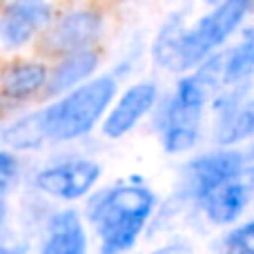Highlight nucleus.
Listing matches in <instances>:
<instances>
[{
  "mask_svg": "<svg viewBox=\"0 0 254 254\" xmlns=\"http://www.w3.org/2000/svg\"><path fill=\"white\" fill-rule=\"evenodd\" d=\"M52 22V7L47 2H11L0 13V43L4 47H22Z\"/></svg>",
  "mask_w": 254,
  "mask_h": 254,
  "instance_id": "8",
  "label": "nucleus"
},
{
  "mask_svg": "<svg viewBox=\"0 0 254 254\" xmlns=\"http://www.w3.org/2000/svg\"><path fill=\"white\" fill-rule=\"evenodd\" d=\"M98 65V54L92 49H85V52L71 54L65 56L54 71H49V80H47V94L49 96H56V94H69L71 87H80L87 76H92V71Z\"/></svg>",
  "mask_w": 254,
  "mask_h": 254,
  "instance_id": "11",
  "label": "nucleus"
},
{
  "mask_svg": "<svg viewBox=\"0 0 254 254\" xmlns=\"http://www.w3.org/2000/svg\"><path fill=\"white\" fill-rule=\"evenodd\" d=\"M223 254H254V221L241 225L225 237Z\"/></svg>",
  "mask_w": 254,
  "mask_h": 254,
  "instance_id": "17",
  "label": "nucleus"
},
{
  "mask_svg": "<svg viewBox=\"0 0 254 254\" xmlns=\"http://www.w3.org/2000/svg\"><path fill=\"white\" fill-rule=\"evenodd\" d=\"M252 198V188L246 181H234V183L221 188L219 192H214L205 203V214L212 223L216 225H228L232 221H237L241 216V212L248 207Z\"/></svg>",
  "mask_w": 254,
  "mask_h": 254,
  "instance_id": "12",
  "label": "nucleus"
},
{
  "mask_svg": "<svg viewBox=\"0 0 254 254\" xmlns=\"http://www.w3.org/2000/svg\"><path fill=\"white\" fill-rule=\"evenodd\" d=\"M47 80L49 71L43 63H16V65L7 67L2 74V94L9 98H16V101H22V98L34 96L38 89L47 87Z\"/></svg>",
  "mask_w": 254,
  "mask_h": 254,
  "instance_id": "13",
  "label": "nucleus"
},
{
  "mask_svg": "<svg viewBox=\"0 0 254 254\" xmlns=\"http://www.w3.org/2000/svg\"><path fill=\"white\" fill-rule=\"evenodd\" d=\"M254 74V27L246 31L241 43L225 56L223 80L225 83H243Z\"/></svg>",
  "mask_w": 254,
  "mask_h": 254,
  "instance_id": "16",
  "label": "nucleus"
},
{
  "mask_svg": "<svg viewBox=\"0 0 254 254\" xmlns=\"http://www.w3.org/2000/svg\"><path fill=\"white\" fill-rule=\"evenodd\" d=\"M101 179V165L87 158L67 161L61 165L45 167L36 174L34 183L40 192L63 201H76L85 196Z\"/></svg>",
  "mask_w": 254,
  "mask_h": 254,
  "instance_id": "6",
  "label": "nucleus"
},
{
  "mask_svg": "<svg viewBox=\"0 0 254 254\" xmlns=\"http://www.w3.org/2000/svg\"><path fill=\"white\" fill-rule=\"evenodd\" d=\"M225 56L207 58L194 74L183 76L176 85L174 94L165 101L158 112V129H161L163 147L170 154H181L194 147L198 138V121L201 112L216 87V76H223Z\"/></svg>",
  "mask_w": 254,
  "mask_h": 254,
  "instance_id": "2",
  "label": "nucleus"
},
{
  "mask_svg": "<svg viewBox=\"0 0 254 254\" xmlns=\"http://www.w3.org/2000/svg\"><path fill=\"white\" fill-rule=\"evenodd\" d=\"M246 172V154L221 149L194 158L183 170V190L190 198L205 203L221 188L234 183Z\"/></svg>",
  "mask_w": 254,
  "mask_h": 254,
  "instance_id": "5",
  "label": "nucleus"
},
{
  "mask_svg": "<svg viewBox=\"0 0 254 254\" xmlns=\"http://www.w3.org/2000/svg\"><path fill=\"white\" fill-rule=\"evenodd\" d=\"M18 174V163L11 154L7 152H0V196L7 192L9 188L13 185Z\"/></svg>",
  "mask_w": 254,
  "mask_h": 254,
  "instance_id": "18",
  "label": "nucleus"
},
{
  "mask_svg": "<svg viewBox=\"0 0 254 254\" xmlns=\"http://www.w3.org/2000/svg\"><path fill=\"white\" fill-rule=\"evenodd\" d=\"M254 136V103L241 105L232 101L221 107V123L216 129V140L221 145H234Z\"/></svg>",
  "mask_w": 254,
  "mask_h": 254,
  "instance_id": "14",
  "label": "nucleus"
},
{
  "mask_svg": "<svg viewBox=\"0 0 254 254\" xmlns=\"http://www.w3.org/2000/svg\"><path fill=\"white\" fill-rule=\"evenodd\" d=\"M246 172L250 174V179H252V183H254V145H252V149L246 154Z\"/></svg>",
  "mask_w": 254,
  "mask_h": 254,
  "instance_id": "19",
  "label": "nucleus"
},
{
  "mask_svg": "<svg viewBox=\"0 0 254 254\" xmlns=\"http://www.w3.org/2000/svg\"><path fill=\"white\" fill-rule=\"evenodd\" d=\"M103 20L96 11L89 9H76L69 11L54 25L47 36V47L63 56L85 52L94 40L101 36Z\"/></svg>",
  "mask_w": 254,
  "mask_h": 254,
  "instance_id": "7",
  "label": "nucleus"
},
{
  "mask_svg": "<svg viewBox=\"0 0 254 254\" xmlns=\"http://www.w3.org/2000/svg\"><path fill=\"white\" fill-rule=\"evenodd\" d=\"M2 225H4V203L0 201V232H2Z\"/></svg>",
  "mask_w": 254,
  "mask_h": 254,
  "instance_id": "21",
  "label": "nucleus"
},
{
  "mask_svg": "<svg viewBox=\"0 0 254 254\" xmlns=\"http://www.w3.org/2000/svg\"><path fill=\"white\" fill-rule=\"evenodd\" d=\"M0 254H22V250H18V248H2L0 246Z\"/></svg>",
  "mask_w": 254,
  "mask_h": 254,
  "instance_id": "20",
  "label": "nucleus"
},
{
  "mask_svg": "<svg viewBox=\"0 0 254 254\" xmlns=\"http://www.w3.org/2000/svg\"><path fill=\"white\" fill-rule=\"evenodd\" d=\"M158 89L152 80H140L131 85L129 89L121 96L116 107L110 112V116L103 123V131L110 138H121L129 129H134L136 123L156 105Z\"/></svg>",
  "mask_w": 254,
  "mask_h": 254,
  "instance_id": "9",
  "label": "nucleus"
},
{
  "mask_svg": "<svg viewBox=\"0 0 254 254\" xmlns=\"http://www.w3.org/2000/svg\"><path fill=\"white\" fill-rule=\"evenodd\" d=\"M2 140L13 149H36L47 140V131H45L43 110L31 112V114L22 116L20 121L11 123L2 131Z\"/></svg>",
  "mask_w": 254,
  "mask_h": 254,
  "instance_id": "15",
  "label": "nucleus"
},
{
  "mask_svg": "<svg viewBox=\"0 0 254 254\" xmlns=\"http://www.w3.org/2000/svg\"><path fill=\"white\" fill-rule=\"evenodd\" d=\"M116 96L114 76H98L71 89L69 94L43 110L47 140H71L87 134Z\"/></svg>",
  "mask_w": 254,
  "mask_h": 254,
  "instance_id": "4",
  "label": "nucleus"
},
{
  "mask_svg": "<svg viewBox=\"0 0 254 254\" xmlns=\"http://www.w3.org/2000/svg\"><path fill=\"white\" fill-rule=\"evenodd\" d=\"M154 194L145 185H116L89 203V221L103 241L105 254L129 250L154 210Z\"/></svg>",
  "mask_w": 254,
  "mask_h": 254,
  "instance_id": "3",
  "label": "nucleus"
},
{
  "mask_svg": "<svg viewBox=\"0 0 254 254\" xmlns=\"http://www.w3.org/2000/svg\"><path fill=\"white\" fill-rule=\"evenodd\" d=\"M250 7L248 0H225L194 25H183V20L172 18L154 43L156 63L170 71H188L205 63L239 29Z\"/></svg>",
  "mask_w": 254,
  "mask_h": 254,
  "instance_id": "1",
  "label": "nucleus"
},
{
  "mask_svg": "<svg viewBox=\"0 0 254 254\" xmlns=\"http://www.w3.org/2000/svg\"><path fill=\"white\" fill-rule=\"evenodd\" d=\"M40 254H87V234L74 210H63L49 219Z\"/></svg>",
  "mask_w": 254,
  "mask_h": 254,
  "instance_id": "10",
  "label": "nucleus"
}]
</instances>
